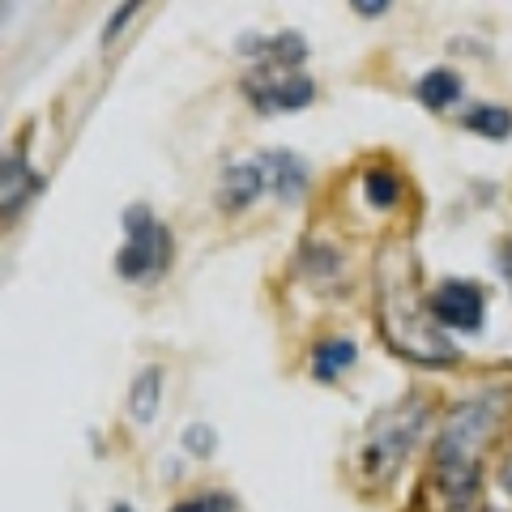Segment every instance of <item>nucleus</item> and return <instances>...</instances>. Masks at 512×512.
<instances>
[{
  "mask_svg": "<svg viewBox=\"0 0 512 512\" xmlns=\"http://www.w3.org/2000/svg\"><path fill=\"white\" fill-rule=\"evenodd\" d=\"M171 512H231V500L227 495H218V491H205V495H197V500L175 504Z\"/></svg>",
  "mask_w": 512,
  "mask_h": 512,
  "instance_id": "2eb2a0df",
  "label": "nucleus"
},
{
  "mask_svg": "<svg viewBox=\"0 0 512 512\" xmlns=\"http://www.w3.org/2000/svg\"><path fill=\"white\" fill-rule=\"evenodd\" d=\"M269 192V175H265V163H261V154L248 158V163H231L227 175H222V192H218V205L222 210H248V205L256 197H265Z\"/></svg>",
  "mask_w": 512,
  "mask_h": 512,
  "instance_id": "0eeeda50",
  "label": "nucleus"
},
{
  "mask_svg": "<svg viewBox=\"0 0 512 512\" xmlns=\"http://www.w3.org/2000/svg\"><path fill=\"white\" fill-rule=\"evenodd\" d=\"M414 94H419V103L427 111H448L457 99H461V77L453 69H431L419 77V86H414Z\"/></svg>",
  "mask_w": 512,
  "mask_h": 512,
  "instance_id": "9d476101",
  "label": "nucleus"
},
{
  "mask_svg": "<svg viewBox=\"0 0 512 512\" xmlns=\"http://www.w3.org/2000/svg\"><path fill=\"white\" fill-rule=\"evenodd\" d=\"M500 478H504V491L512 495V453L504 457V470H500Z\"/></svg>",
  "mask_w": 512,
  "mask_h": 512,
  "instance_id": "aec40b11",
  "label": "nucleus"
},
{
  "mask_svg": "<svg viewBox=\"0 0 512 512\" xmlns=\"http://www.w3.org/2000/svg\"><path fill=\"white\" fill-rule=\"evenodd\" d=\"M508 410H512V389H478L444 414L436 453H431V483H436L448 508H466L478 495L483 448L495 436V427L508 419Z\"/></svg>",
  "mask_w": 512,
  "mask_h": 512,
  "instance_id": "f257e3e1",
  "label": "nucleus"
},
{
  "mask_svg": "<svg viewBox=\"0 0 512 512\" xmlns=\"http://www.w3.org/2000/svg\"><path fill=\"white\" fill-rule=\"evenodd\" d=\"M427 419V410L419 397H406L402 406L384 410L380 419L367 427L363 436V448H359V470L372 478V483H380V478H389L397 466L406 461V453L414 448V440H419V427Z\"/></svg>",
  "mask_w": 512,
  "mask_h": 512,
  "instance_id": "7ed1b4c3",
  "label": "nucleus"
},
{
  "mask_svg": "<svg viewBox=\"0 0 512 512\" xmlns=\"http://www.w3.org/2000/svg\"><path fill=\"white\" fill-rule=\"evenodd\" d=\"M158 389H163V372H158V367H146V372L133 380L128 410H133L137 423H154V414H158Z\"/></svg>",
  "mask_w": 512,
  "mask_h": 512,
  "instance_id": "ddd939ff",
  "label": "nucleus"
},
{
  "mask_svg": "<svg viewBox=\"0 0 512 512\" xmlns=\"http://www.w3.org/2000/svg\"><path fill=\"white\" fill-rule=\"evenodd\" d=\"M248 99L256 111H299L316 99L312 82L303 73H282V69H261L256 64V73L244 82Z\"/></svg>",
  "mask_w": 512,
  "mask_h": 512,
  "instance_id": "423d86ee",
  "label": "nucleus"
},
{
  "mask_svg": "<svg viewBox=\"0 0 512 512\" xmlns=\"http://www.w3.org/2000/svg\"><path fill=\"white\" fill-rule=\"evenodd\" d=\"M355 359H359V350H355V342H350V338H325L312 350V376L333 384L342 372L355 367Z\"/></svg>",
  "mask_w": 512,
  "mask_h": 512,
  "instance_id": "1a4fd4ad",
  "label": "nucleus"
},
{
  "mask_svg": "<svg viewBox=\"0 0 512 512\" xmlns=\"http://www.w3.org/2000/svg\"><path fill=\"white\" fill-rule=\"evenodd\" d=\"M504 256H500V269H504V278L512 282V239H504V248H500Z\"/></svg>",
  "mask_w": 512,
  "mask_h": 512,
  "instance_id": "6ab92c4d",
  "label": "nucleus"
},
{
  "mask_svg": "<svg viewBox=\"0 0 512 512\" xmlns=\"http://www.w3.org/2000/svg\"><path fill=\"white\" fill-rule=\"evenodd\" d=\"M461 128H470V133L487 137V141H504V137H512V111L495 107V103H474L461 111Z\"/></svg>",
  "mask_w": 512,
  "mask_h": 512,
  "instance_id": "9b49d317",
  "label": "nucleus"
},
{
  "mask_svg": "<svg viewBox=\"0 0 512 512\" xmlns=\"http://www.w3.org/2000/svg\"><path fill=\"white\" fill-rule=\"evenodd\" d=\"M124 248L116 252V274L124 282H158L171 269L175 239L146 205H128L124 210Z\"/></svg>",
  "mask_w": 512,
  "mask_h": 512,
  "instance_id": "20e7f679",
  "label": "nucleus"
},
{
  "mask_svg": "<svg viewBox=\"0 0 512 512\" xmlns=\"http://www.w3.org/2000/svg\"><path fill=\"white\" fill-rule=\"evenodd\" d=\"M35 188H39V175L30 171V163H26L22 154H9V158H5V218L18 214L22 201H26Z\"/></svg>",
  "mask_w": 512,
  "mask_h": 512,
  "instance_id": "f8f14e48",
  "label": "nucleus"
},
{
  "mask_svg": "<svg viewBox=\"0 0 512 512\" xmlns=\"http://www.w3.org/2000/svg\"><path fill=\"white\" fill-rule=\"evenodd\" d=\"M384 261L393 265V282L380 274V320H384V338L393 350H402L414 363H453V346L440 338V329L431 325L427 295L414 291V265L384 252Z\"/></svg>",
  "mask_w": 512,
  "mask_h": 512,
  "instance_id": "f03ea898",
  "label": "nucleus"
},
{
  "mask_svg": "<svg viewBox=\"0 0 512 512\" xmlns=\"http://www.w3.org/2000/svg\"><path fill=\"white\" fill-rule=\"evenodd\" d=\"M116 512H128V508H124V504H120V508H116Z\"/></svg>",
  "mask_w": 512,
  "mask_h": 512,
  "instance_id": "412c9836",
  "label": "nucleus"
},
{
  "mask_svg": "<svg viewBox=\"0 0 512 512\" xmlns=\"http://www.w3.org/2000/svg\"><path fill=\"white\" fill-rule=\"evenodd\" d=\"M427 308L436 329H457V333H478L487 320V295L478 282H440L427 295Z\"/></svg>",
  "mask_w": 512,
  "mask_h": 512,
  "instance_id": "39448f33",
  "label": "nucleus"
},
{
  "mask_svg": "<svg viewBox=\"0 0 512 512\" xmlns=\"http://www.w3.org/2000/svg\"><path fill=\"white\" fill-rule=\"evenodd\" d=\"M188 448H197V453H210V444H214V431L210 427H192L188 436H184Z\"/></svg>",
  "mask_w": 512,
  "mask_h": 512,
  "instance_id": "dca6fc26",
  "label": "nucleus"
},
{
  "mask_svg": "<svg viewBox=\"0 0 512 512\" xmlns=\"http://www.w3.org/2000/svg\"><path fill=\"white\" fill-rule=\"evenodd\" d=\"M350 9L363 13V18H380V13H389V0H355Z\"/></svg>",
  "mask_w": 512,
  "mask_h": 512,
  "instance_id": "f3484780",
  "label": "nucleus"
},
{
  "mask_svg": "<svg viewBox=\"0 0 512 512\" xmlns=\"http://www.w3.org/2000/svg\"><path fill=\"white\" fill-rule=\"evenodd\" d=\"M363 197H367V205H376V210H393V205L402 201V180L384 167H372V171H363Z\"/></svg>",
  "mask_w": 512,
  "mask_h": 512,
  "instance_id": "4468645a",
  "label": "nucleus"
},
{
  "mask_svg": "<svg viewBox=\"0 0 512 512\" xmlns=\"http://www.w3.org/2000/svg\"><path fill=\"white\" fill-rule=\"evenodd\" d=\"M261 163H265V175H269V192H278L282 201L303 197V188H308V163H303L299 154H291V150H265Z\"/></svg>",
  "mask_w": 512,
  "mask_h": 512,
  "instance_id": "6e6552de",
  "label": "nucleus"
},
{
  "mask_svg": "<svg viewBox=\"0 0 512 512\" xmlns=\"http://www.w3.org/2000/svg\"><path fill=\"white\" fill-rule=\"evenodd\" d=\"M133 13H137V5H124V9H116V22L107 26V35H103V39H111V35H116V30H120L128 18H133Z\"/></svg>",
  "mask_w": 512,
  "mask_h": 512,
  "instance_id": "a211bd4d",
  "label": "nucleus"
}]
</instances>
